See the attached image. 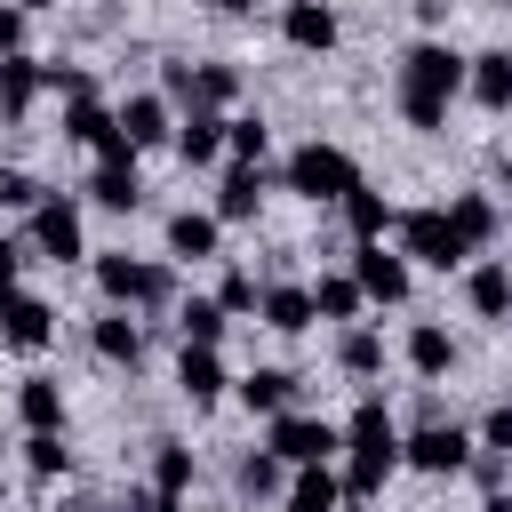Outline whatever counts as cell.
Returning a JSON list of instances; mask_svg holds the SVG:
<instances>
[{
  "mask_svg": "<svg viewBox=\"0 0 512 512\" xmlns=\"http://www.w3.org/2000/svg\"><path fill=\"white\" fill-rule=\"evenodd\" d=\"M464 80H472V56H456L448 40H416L400 56V72H392V104H400V120L416 136H440L448 128V104L464 96Z\"/></svg>",
  "mask_w": 512,
  "mask_h": 512,
  "instance_id": "cell-1",
  "label": "cell"
},
{
  "mask_svg": "<svg viewBox=\"0 0 512 512\" xmlns=\"http://www.w3.org/2000/svg\"><path fill=\"white\" fill-rule=\"evenodd\" d=\"M392 472H400V424H392V408L368 392V400L344 416V496L368 504V496H384Z\"/></svg>",
  "mask_w": 512,
  "mask_h": 512,
  "instance_id": "cell-2",
  "label": "cell"
},
{
  "mask_svg": "<svg viewBox=\"0 0 512 512\" xmlns=\"http://www.w3.org/2000/svg\"><path fill=\"white\" fill-rule=\"evenodd\" d=\"M280 184H288L296 200H312V208H344V200L360 192V160H352L344 144H328V136H304V144L288 152Z\"/></svg>",
  "mask_w": 512,
  "mask_h": 512,
  "instance_id": "cell-3",
  "label": "cell"
},
{
  "mask_svg": "<svg viewBox=\"0 0 512 512\" xmlns=\"http://www.w3.org/2000/svg\"><path fill=\"white\" fill-rule=\"evenodd\" d=\"M96 288H104V304H120V312H160V304H176V272L152 264V256H128V248H104V256H96Z\"/></svg>",
  "mask_w": 512,
  "mask_h": 512,
  "instance_id": "cell-4",
  "label": "cell"
},
{
  "mask_svg": "<svg viewBox=\"0 0 512 512\" xmlns=\"http://www.w3.org/2000/svg\"><path fill=\"white\" fill-rule=\"evenodd\" d=\"M392 232H400V256H408V264H432V272H456V264L472 256L464 232L448 224V208H408Z\"/></svg>",
  "mask_w": 512,
  "mask_h": 512,
  "instance_id": "cell-5",
  "label": "cell"
},
{
  "mask_svg": "<svg viewBox=\"0 0 512 512\" xmlns=\"http://www.w3.org/2000/svg\"><path fill=\"white\" fill-rule=\"evenodd\" d=\"M264 448L280 456V464H328V456H344V424H328V416H304V408H288V416H272V432H264Z\"/></svg>",
  "mask_w": 512,
  "mask_h": 512,
  "instance_id": "cell-6",
  "label": "cell"
},
{
  "mask_svg": "<svg viewBox=\"0 0 512 512\" xmlns=\"http://www.w3.org/2000/svg\"><path fill=\"white\" fill-rule=\"evenodd\" d=\"M24 240H32L48 264H80V256H88V224H80V200L48 192V200L24 216Z\"/></svg>",
  "mask_w": 512,
  "mask_h": 512,
  "instance_id": "cell-7",
  "label": "cell"
},
{
  "mask_svg": "<svg viewBox=\"0 0 512 512\" xmlns=\"http://www.w3.org/2000/svg\"><path fill=\"white\" fill-rule=\"evenodd\" d=\"M400 464L424 480H456L472 464V432L464 424H416V432H400Z\"/></svg>",
  "mask_w": 512,
  "mask_h": 512,
  "instance_id": "cell-8",
  "label": "cell"
},
{
  "mask_svg": "<svg viewBox=\"0 0 512 512\" xmlns=\"http://www.w3.org/2000/svg\"><path fill=\"white\" fill-rule=\"evenodd\" d=\"M352 280H360V296H368V304H408L416 264H408L400 248H384V240H360V248H352Z\"/></svg>",
  "mask_w": 512,
  "mask_h": 512,
  "instance_id": "cell-9",
  "label": "cell"
},
{
  "mask_svg": "<svg viewBox=\"0 0 512 512\" xmlns=\"http://www.w3.org/2000/svg\"><path fill=\"white\" fill-rule=\"evenodd\" d=\"M48 336H56L48 296H32V288H0V344H8V352H40Z\"/></svg>",
  "mask_w": 512,
  "mask_h": 512,
  "instance_id": "cell-10",
  "label": "cell"
},
{
  "mask_svg": "<svg viewBox=\"0 0 512 512\" xmlns=\"http://www.w3.org/2000/svg\"><path fill=\"white\" fill-rule=\"evenodd\" d=\"M280 40H288L296 56H328V48L344 40V24H336L328 0H288V8H280Z\"/></svg>",
  "mask_w": 512,
  "mask_h": 512,
  "instance_id": "cell-11",
  "label": "cell"
},
{
  "mask_svg": "<svg viewBox=\"0 0 512 512\" xmlns=\"http://www.w3.org/2000/svg\"><path fill=\"white\" fill-rule=\"evenodd\" d=\"M216 248H224V216L216 208H176L168 216V256L176 264H208Z\"/></svg>",
  "mask_w": 512,
  "mask_h": 512,
  "instance_id": "cell-12",
  "label": "cell"
},
{
  "mask_svg": "<svg viewBox=\"0 0 512 512\" xmlns=\"http://www.w3.org/2000/svg\"><path fill=\"white\" fill-rule=\"evenodd\" d=\"M88 352H96V360H112V368H136V360H144V328H136V312L104 304V312L88 320Z\"/></svg>",
  "mask_w": 512,
  "mask_h": 512,
  "instance_id": "cell-13",
  "label": "cell"
},
{
  "mask_svg": "<svg viewBox=\"0 0 512 512\" xmlns=\"http://www.w3.org/2000/svg\"><path fill=\"white\" fill-rule=\"evenodd\" d=\"M112 120H120V136H128L136 152L176 136V120H168V96H160V88H136V96H120V112H112Z\"/></svg>",
  "mask_w": 512,
  "mask_h": 512,
  "instance_id": "cell-14",
  "label": "cell"
},
{
  "mask_svg": "<svg viewBox=\"0 0 512 512\" xmlns=\"http://www.w3.org/2000/svg\"><path fill=\"white\" fill-rule=\"evenodd\" d=\"M464 304H472L480 320H496V328H512V264H504V256H488V264H472V272H464Z\"/></svg>",
  "mask_w": 512,
  "mask_h": 512,
  "instance_id": "cell-15",
  "label": "cell"
},
{
  "mask_svg": "<svg viewBox=\"0 0 512 512\" xmlns=\"http://www.w3.org/2000/svg\"><path fill=\"white\" fill-rule=\"evenodd\" d=\"M264 184H272V176H264L256 160H232L224 184H216V216H224V224H248V216L264 208Z\"/></svg>",
  "mask_w": 512,
  "mask_h": 512,
  "instance_id": "cell-16",
  "label": "cell"
},
{
  "mask_svg": "<svg viewBox=\"0 0 512 512\" xmlns=\"http://www.w3.org/2000/svg\"><path fill=\"white\" fill-rule=\"evenodd\" d=\"M448 224L464 232V248L480 256L496 232H504V208H496V192H448Z\"/></svg>",
  "mask_w": 512,
  "mask_h": 512,
  "instance_id": "cell-17",
  "label": "cell"
},
{
  "mask_svg": "<svg viewBox=\"0 0 512 512\" xmlns=\"http://www.w3.org/2000/svg\"><path fill=\"white\" fill-rule=\"evenodd\" d=\"M256 320H264L272 336H304L320 312H312V288H296V280H272V288H264V304H256Z\"/></svg>",
  "mask_w": 512,
  "mask_h": 512,
  "instance_id": "cell-18",
  "label": "cell"
},
{
  "mask_svg": "<svg viewBox=\"0 0 512 512\" xmlns=\"http://www.w3.org/2000/svg\"><path fill=\"white\" fill-rule=\"evenodd\" d=\"M88 200H96V208H112V216L144 208V176H136V160H96V176H88Z\"/></svg>",
  "mask_w": 512,
  "mask_h": 512,
  "instance_id": "cell-19",
  "label": "cell"
},
{
  "mask_svg": "<svg viewBox=\"0 0 512 512\" xmlns=\"http://www.w3.org/2000/svg\"><path fill=\"white\" fill-rule=\"evenodd\" d=\"M400 352H408V368H416V376H424V384H440V376H448V368H456V336H448V328H440V320H416V328H408V344H400Z\"/></svg>",
  "mask_w": 512,
  "mask_h": 512,
  "instance_id": "cell-20",
  "label": "cell"
},
{
  "mask_svg": "<svg viewBox=\"0 0 512 512\" xmlns=\"http://www.w3.org/2000/svg\"><path fill=\"white\" fill-rule=\"evenodd\" d=\"M224 384H232V376H224V360H216V352H200V344H184V360H176V392H184L192 408H216V400H224Z\"/></svg>",
  "mask_w": 512,
  "mask_h": 512,
  "instance_id": "cell-21",
  "label": "cell"
},
{
  "mask_svg": "<svg viewBox=\"0 0 512 512\" xmlns=\"http://www.w3.org/2000/svg\"><path fill=\"white\" fill-rule=\"evenodd\" d=\"M232 392H240L248 416H288V408H296V376H288V368H248Z\"/></svg>",
  "mask_w": 512,
  "mask_h": 512,
  "instance_id": "cell-22",
  "label": "cell"
},
{
  "mask_svg": "<svg viewBox=\"0 0 512 512\" xmlns=\"http://www.w3.org/2000/svg\"><path fill=\"white\" fill-rule=\"evenodd\" d=\"M16 416H24V432H64V376H24Z\"/></svg>",
  "mask_w": 512,
  "mask_h": 512,
  "instance_id": "cell-23",
  "label": "cell"
},
{
  "mask_svg": "<svg viewBox=\"0 0 512 512\" xmlns=\"http://www.w3.org/2000/svg\"><path fill=\"white\" fill-rule=\"evenodd\" d=\"M176 160H184V168H216V160H224V112L176 120Z\"/></svg>",
  "mask_w": 512,
  "mask_h": 512,
  "instance_id": "cell-24",
  "label": "cell"
},
{
  "mask_svg": "<svg viewBox=\"0 0 512 512\" xmlns=\"http://www.w3.org/2000/svg\"><path fill=\"white\" fill-rule=\"evenodd\" d=\"M472 104L480 112H512V48H488V56H472Z\"/></svg>",
  "mask_w": 512,
  "mask_h": 512,
  "instance_id": "cell-25",
  "label": "cell"
},
{
  "mask_svg": "<svg viewBox=\"0 0 512 512\" xmlns=\"http://www.w3.org/2000/svg\"><path fill=\"white\" fill-rule=\"evenodd\" d=\"M232 488H240L248 504H264V496H288V464H280L272 448H248V456L232 464Z\"/></svg>",
  "mask_w": 512,
  "mask_h": 512,
  "instance_id": "cell-26",
  "label": "cell"
},
{
  "mask_svg": "<svg viewBox=\"0 0 512 512\" xmlns=\"http://www.w3.org/2000/svg\"><path fill=\"white\" fill-rule=\"evenodd\" d=\"M40 88H48V64H32V56H0V112H8V120H24Z\"/></svg>",
  "mask_w": 512,
  "mask_h": 512,
  "instance_id": "cell-27",
  "label": "cell"
},
{
  "mask_svg": "<svg viewBox=\"0 0 512 512\" xmlns=\"http://www.w3.org/2000/svg\"><path fill=\"white\" fill-rule=\"evenodd\" d=\"M224 320H232V312H224L216 296H184V304H176V336H184V344H200V352H216V344H224Z\"/></svg>",
  "mask_w": 512,
  "mask_h": 512,
  "instance_id": "cell-28",
  "label": "cell"
},
{
  "mask_svg": "<svg viewBox=\"0 0 512 512\" xmlns=\"http://www.w3.org/2000/svg\"><path fill=\"white\" fill-rule=\"evenodd\" d=\"M112 128H120V120H112L96 96H72V104H64V144H88V152H104V144H112Z\"/></svg>",
  "mask_w": 512,
  "mask_h": 512,
  "instance_id": "cell-29",
  "label": "cell"
},
{
  "mask_svg": "<svg viewBox=\"0 0 512 512\" xmlns=\"http://www.w3.org/2000/svg\"><path fill=\"white\" fill-rule=\"evenodd\" d=\"M360 304H368V296H360L352 272H320V280H312V312H320V320H344V328H352Z\"/></svg>",
  "mask_w": 512,
  "mask_h": 512,
  "instance_id": "cell-30",
  "label": "cell"
},
{
  "mask_svg": "<svg viewBox=\"0 0 512 512\" xmlns=\"http://www.w3.org/2000/svg\"><path fill=\"white\" fill-rule=\"evenodd\" d=\"M336 368H344V376H384V336H376L368 320H352V328L336 336Z\"/></svg>",
  "mask_w": 512,
  "mask_h": 512,
  "instance_id": "cell-31",
  "label": "cell"
},
{
  "mask_svg": "<svg viewBox=\"0 0 512 512\" xmlns=\"http://www.w3.org/2000/svg\"><path fill=\"white\" fill-rule=\"evenodd\" d=\"M344 504V480L328 472V464H304L296 480H288V512H336Z\"/></svg>",
  "mask_w": 512,
  "mask_h": 512,
  "instance_id": "cell-32",
  "label": "cell"
},
{
  "mask_svg": "<svg viewBox=\"0 0 512 512\" xmlns=\"http://www.w3.org/2000/svg\"><path fill=\"white\" fill-rule=\"evenodd\" d=\"M232 96H240V72L216 64V56H200V64H192V112H224Z\"/></svg>",
  "mask_w": 512,
  "mask_h": 512,
  "instance_id": "cell-33",
  "label": "cell"
},
{
  "mask_svg": "<svg viewBox=\"0 0 512 512\" xmlns=\"http://www.w3.org/2000/svg\"><path fill=\"white\" fill-rule=\"evenodd\" d=\"M192 472H200V464H192L184 440H152V496H184Z\"/></svg>",
  "mask_w": 512,
  "mask_h": 512,
  "instance_id": "cell-34",
  "label": "cell"
},
{
  "mask_svg": "<svg viewBox=\"0 0 512 512\" xmlns=\"http://www.w3.org/2000/svg\"><path fill=\"white\" fill-rule=\"evenodd\" d=\"M344 224H352V240H384V224H400V216H392V200H384V192H368V184H360V192L344 200Z\"/></svg>",
  "mask_w": 512,
  "mask_h": 512,
  "instance_id": "cell-35",
  "label": "cell"
},
{
  "mask_svg": "<svg viewBox=\"0 0 512 512\" xmlns=\"http://www.w3.org/2000/svg\"><path fill=\"white\" fill-rule=\"evenodd\" d=\"M224 152H232V160H256V168H264V152H272V128H264L256 112H232V120H224Z\"/></svg>",
  "mask_w": 512,
  "mask_h": 512,
  "instance_id": "cell-36",
  "label": "cell"
},
{
  "mask_svg": "<svg viewBox=\"0 0 512 512\" xmlns=\"http://www.w3.org/2000/svg\"><path fill=\"white\" fill-rule=\"evenodd\" d=\"M24 464H32V480H64V472H72L64 432H32V440H24Z\"/></svg>",
  "mask_w": 512,
  "mask_h": 512,
  "instance_id": "cell-37",
  "label": "cell"
},
{
  "mask_svg": "<svg viewBox=\"0 0 512 512\" xmlns=\"http://www.w3.org/2000/svg\"><path fill=\"white\" fill-rule=\"evenodd\" d=\"M48 200V184L32 176V168H0V208H16V216H32Z\"/></svg>",
  "mask_w": 512,
  "mask_h": 512,
  "instance_id": "cell-38",
  "label": "cell"
},
{
  "mask_svg": "<svg viewBox=\"0 0 512 512\" xmlns=\"http://www.w3.org/2000/svg\"><path fill=\"white\" fill-rule=\"evenodd\" d=\"M216 304H224V312L240 320V312H256V304H264V280H256V272H224V288H216Z\"/></svg>",
  "mask_w": 512,
  "mask_h": 512,
  "instance_id": "cell-39",
  "label": "cell"
},
{
  "mask_svg": "<svg viewBox=\"0 0 512 512\" xmlns=\"http://www.w3.org/2000/svg\"><path fill=\"white\" fill-rule=\"evenodd\" d=\"M480 448H488V456H512V400H504V408H488V424H480Z\"/></svg>",
  "mask_w": 512,
  "mask_h": 512,
  "instance_id": "cell-40",
  "label": "cell"
},
{
  "mask_svg": "<svg viewBox=\"0 0 512 512\" xmlns=\"http://www.w3.org/2000/svg\"><path fill=\"white\" fill-rule=\"evenodd\" d=\"M24 16H32V8L0 0V56H24Z\"/></svg>",
  "mask_w": 512,
  "mask_h": 512,
  "instance_id": "cell-41",
  "label": "cell"
},
{
  "mask_svg": "<svg viewBox=\"0 0 512 512\" xmlns=\"http://www.w3.org/2000/svg\"><path fill=\"white\" fill-rule=\"evenodd\" d=\"M16 264H24V248H16L8 232H0V288H16Z\"/></svg>",
  "mask_w": 512,
  "mask_h": 512,
  "instance_id": "cell-42",
  "label": "cell"
},
{
  "mask_svg": "<svg viewBox=\"0 0 512 512\" xmlns=\"http://www.w3.org/2000/svg\"><path fill=\"white\" fill-rule=\"evenodd\" d=\"M408 8H416V24H448V8H456V0H408Z\"/></svg>",
  "mask_w": 512,
  "mask_h": 512,
  "instance_id": "cell-43",
  "label": "cell"
},
{
  "mask_svg": "<svg viewBox=\"0 0 512 512\" xmlns=\"http://www.w3.org/2000/svg\"><path fill=\"white\" fill-rule=\"evenodd\" d=\"M104 512H152V496H144V488H128V496H112Z\"/></svg>",
  "mask_w": 512,
  "mask_h": 512,
  "instance_id": "cell-44",
  "label": "cell"
},
{
  "mask_svg": "<svg viewBox=\"0 0 512 512\" xmlns=\"http://www.w3.org/2000/svg\"><path fill=\"white\" fill-rule=\"evenodd\" d=\"M208 8H216V16H248L256 0H208Z\"/></svg>",
  "mask_w": 512,
  "mask_h": 512,
  "instance_id": "cell-45",
  "label": "cell"
},
{
  "mask_svg": "<svg viewBox=\"0 0 512 512\" xmlns=\"http://www.w3.org/2000/svg\"><path fill=\"white\" fill-rule=\"evenodd\" d=\"M152 512H184V496H152Z\"/></svg>",
  "mask_w": 512,
  "mask_h": 512,
  "instance_id": "cell-46",
  "label": "cell"
},
{
  "mask_svg": "<svg viewBox=\"0 0 512 512\" xmlns=\"http://www.w3.org/2000/svg\"><path fill=\"white\" fill-rule=\"evenodd\" d=\"M480 512H512V496H488V504H480Z\"/></svg>",
  "mask_w": 512,
  "mask_h": 512,
  "instance_id": "cell-47",
  "label": "cell"
},
{
  "mask_svg": "<svg viewBox=\"0 0 512 512\" xmlns=\"http://www.w3.org/2000/svg\"><path fill=\"white\" fill-rule=\"evenodd\" d=\"M16 8H64V0H16Z\"/></svg>",
  "mask_w": 512,
  "mask_h": 512,
  "instance_id": "cell-48",
  "label": "cell"
},
{
  "mask_svg": "<svg viewBox=\"0 0 512 512\" xmlns=\"http://www.w3.org/2000/svg\"><path fill=\"white\" fill-rule=\"evenodd\" d=\"M496 8H512V0H496Z\"/></svg>",
  "mask_w": 512,
  "mask_h": 512,
  "instance_id": "cell-49",
  "label": "cell"
}]
</instances>
